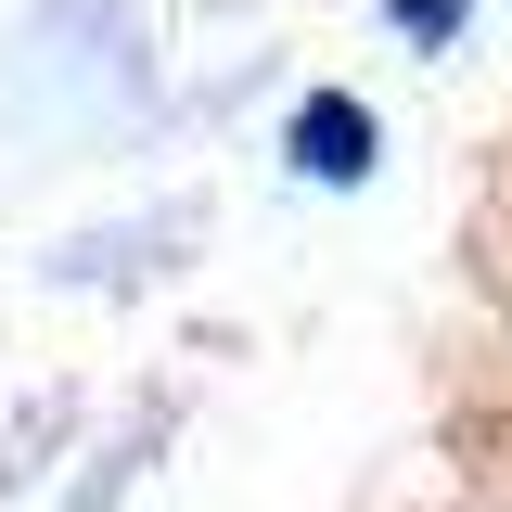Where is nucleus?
I'll return each instance as SVG.
<instances>
[{"label": "nucleus", "mask_w": 512, "mask_h": 512, "mask_svg": "<svg viewBox=\"0 0 512 512\" xmlns=\"http://www.w3.org/2000/svg\"><path fill=\"white\" fill-rule=\"evenodd\" d=\"M295 167H308V180H359V167H372V103L320 90L308 116H295Z\"/></svg>", "instance_id": "nucleus-1"}, {"label": "nucleus", "mask_w": 512, "mask_h": 512, "mask_svg": "<svg viewBox=\"0 0 512 512\" xmlns=\"http://www.w3.org/2000/svg\"><path fill=\"white\" fill-rule=\"evenodd\" d=\"M397 26H410V39H448V26H461V0H397Z\"/></svg>", "instance_id": "nucleus-2"}]
</instances>
